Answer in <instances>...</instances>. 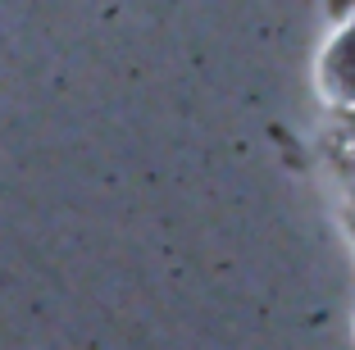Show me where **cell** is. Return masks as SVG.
Returning a JSON list of instances; mask_svg holds the SVG:
<instances>
[{"instance_id":"obj_1","label":"cell","mask_w":355,"mask_h":350,"mask_svg":"<svg viewBox=\"0 0 355 350\" xmlns=\"http://www.w3.org/2000/svg\"><path fill=\"white\" fill-rule=\"evenodd\" d=\"M328 78L355 100V32H342V42L333 46V55H328Z\"/></svg>"}]
</instances>
